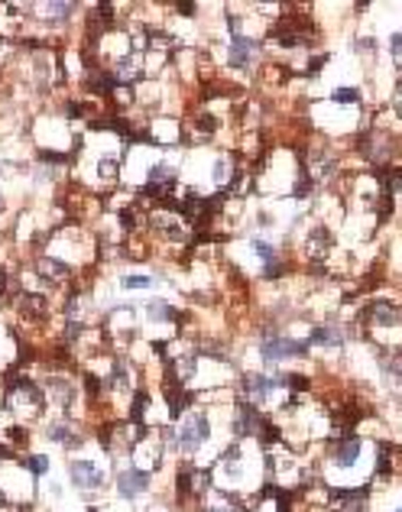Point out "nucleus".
<instances>
[{"label":"nucleus","mask_w":402,"mask_h":512,"mask_svg":"<svg viewBox=\"0 0 402 512\" xmlns=\"http://www.w3.org/2000/svg\"><path fill=\"white\" fill-rule=\"evenodd\" d=\"M324 512H338V509H324Z\"/></svg>","instance_id":"23"},{"label":"nucleus","mask_w":402,"mask_h":512,"mask_svg":"<svg viewBox=\"0 0 402 512\" xmlns=\"http://www.w3.org/2000/svg\"><path fill=\"white\" fill-rule=\"evenodd\" d=\"M68 480H72L75 489H85V493H97V489H104V473L97 470V464L91 461H72L68 464Z\"/></svg>","instance_id":"5"},{"label":"nucleus","mask_w":402,"mask_h":512,"mask_svg":"<svg viewBox=\"0 0 402 512\" xmlns=\"http://www.w3.org/2000/svg\"><path fill=\"white\" fill-rule=\"evenodd\" d=\"M250 247H253V253L260 256V263L263 266H273V263H279L282 260L279 247H273V243L263 240V237H250Z\"/></svg>","instance_id":"13"},{"label":"nucleus","mask_w":402,"mask_h":512,"mask_svg":"<svg viewBox=\"0 0 402 512\" xmlns=\"http://www.w3.org/2000/svg\"><path fill=\"white\" fill-rule=\"evenodd\" d=\"M7 438H10V444H16V448H26V428H20V425H16V428H10L7 432Z\"/></svg>","instance_id":"19"},{"label":"nucleus","mask_w":402,"mask_h":512,"mask_svg":"<svg viewBox=\"0 0 402 512\" xmlns=\"http://www.w3.org/2000/svg\"><path fill=\"white\" fill-rule=\"evenodd\" d=\"M146 321H153V324H169V321H176V324H182L185 315L178 312L172 302H166V298H153V302L146 305Z\"/></svg>","instance_id":"8"},{"label":"nucleus","mask_w":402,"mask_h":512,"mask_svg":"<svg viewBox=\"0 0 402 512\" xmlns=\"http://www.w3.org/2000/svg\"><path fill=\"white\" fill-rule=\"evenodd\" d=\"M46 438L49 441H56V444H62V448H68V451H75V448H81V444H85V438H78V434L72 432V425L65 422H52L46 428Z\"/></svg>","instance_id":"10"},{"label":"nucleus","mask_w":402,"mask_h":512,"mask_svg":"<svg viewBox=\"0 0 402 512\" xmlns=\"http://www.w3.org/2000/svg\"><path fill=\"white\" fill-rule=\"evenodd\" d=\"M36 272H42L46 282H52V279H65L72 269H68V263L56 260V256H39V260H36Z\"/></svg>","instance_id":"12"},{"label":"nucleus","mask_w":402,"mask_h":512,"mask_svg":"<svg viewBox=\"0 0 402 512\" xmlns=\"http://www.w3.org/2000/svg\"><path fill=\"white\" fill-rule=\"evenodd\" d=\"M240 512H257V509H240Z\"/></svg>","instance_id":"22"},{"label":"nucleus","mask_w":402,"mask_h":512,"mask_svg":"<svg viewBox=\"0 0 402 512\" xmlns=\"http://www.w3.org/2000/svg\"><path fill=\"white\" fill-rule=\"evenodd\" d=\"M347 331L341 328V324H315L312 334L305 337L308 347H324V351H341V347H347Z\"/></svg>","instance_id":"7"},{"label":"nucleus","mask_w":402,"mask_h":512,"mask_svg":"<svg viewBox=\"0 0 402 512\" xmlns=\"http://www.w3.org/2000/svg\"><path fill=\"white\" fill-rule=\"evenodd\" d=\"M211 441V418L205 408H192V415L182 422V428H178V451L185 457L198 454L205 444Z\"/></svg>","instance_id":"2"},{"label":"nucleus","mask_w":402,"mask_h":512,"mask_svg":"<svg viewBox=\"0 0 402 512\" xmlns=\"http://www.w3.org/2000/svg\"><path fill=\"white\" fill-rule=\"evenodd\" d=\"M273 389H279V383L269 373H240V396L253 406H263L273 396Z\"/></svg>","instance_id":"4"},{"label":"nucleus","mask_w":402,"mask_h":512,"mask_svg":"<svg viewBox=\"0 0 402 512\" xmlns=\"http://www.w3.org/2000/svg\"><path fill=\"white\" fill-rule=\"evenodd\" d=\"M46 392L52 396V402H56L62 412H68V408L75 406V396H78V389L72 386V379H65V377H52V379H49Z\"/></svg>","instance_id":"9"},{"label":"nucleus","mask_w":402,"mask_h":512,"mask_svg":"<svg viewBox=\"0 0 402 512\" xmlns=\"http://www.w3.org/2000/svg\"><path fill=\"white\" fill-rule=\"evenodd\" d=\"M46 13H49V26H65L68 23V16L75 13V4H46Z\"/></svg>","instance_id":"15"},{"label":"nucleus","mask_w":402,"mask_h":512,"mask_svg":"<svg viewBox=\"0 0 402 512\" xmlns=\"http://www.w3.org/2000/svg\"><path fill=\"white\" fill-rule=\"evenodd\" d=\"M4 503H7V496H4V493H0V506H4Z\"/></svg>","instance_id":"21"},{"label":"nucleus","mask_w":402,"mask_h":512,"mask_svg":"<svg viewBox=\"0 0 402 512\" xmlns=\"http://www.w3.org/2000/svg\"><path fill=\"white\" fill-rule=\"evenodd\" d=\"M331 104L360 111V107H363V88H357V85H341V88L331 91Z\"/></svg>","instance_id":"11"},{"label":"nucleus","mask_w":402,"mask_h":512,"mask_svg":"<svg viewBox=\"0 0 402 512\" xmlns=\"http://www.w3.org/2000/svg\"><path fill=\"white\" fill-rule=\"evenodd\" d=\"M351 46H354V52L360 59H367V62L379 59V39H377V32H370V36H357Z\"/></svg>","instance_id":"14"},{"label":"nucleus","mask_w":402,"mask_h":512,"mask_svg":"<svg viewBox=\"0 0 402 512\" xmlns=\"http://www.w3.org/2000/svg\"><path fill=\"white\" fill-rule=\"evenodd\" d=\"M26 470H30L32 477H46L49 473V457L46 454H30L26 457Z\"/></svg>","instance_id":"17"},{"label":"nucleus","mask_w":402,"mask_h":512,"mask_svg":"<svg viewBox=\"0 0 402 512\" xmlns=\"http://www.w3.org/2000/svg\"><path fill=\"white\" fill-rule=\"evenodd\" d=\"M153 483V473L146 467H121L114 470V489H117V499L123 503H133L137 496H143L146 489Z\"/></svg>","instance_id":"3"},{"label":"nucleus","mask_w":402,"mask_h":512,"mask_svg":"<svg viewBox=\"0 0 402 512\" xmlns=\"http://www.w3.org/2000/svg\"><path fill=\"white\" fill-rule=\"evenodd\" d=\"M257 52H260V42L253 36H247V32H240L227 46V65L237 68V72H247L250 65H253V59H257Z\"/></svg>","instance_id":"6"},{"label":"nucleus","mask_w":402,"mask_h":512,"mask_svg":"<svg viewBox=\"0 0 402 512\" xmlns=\"http://www.w3.org/2000/svg\"><path fill=\"white\" fill-rule=\"evenodd\" d=\"M121 286L127 288V292H140V288H153L156 279L150 276V272H133V276H123Z\"/></svg>","instance_id":"16"},{"label":"nucleus","mask_w":402,"mask_h":512,"mask_svg":"<svg viewBox=\"0 0 402 512\" xmlns=\"http://www.w3.org/2000/svg\"><path fill=\"white\" fill-rule=\"evenodd\" d=\"M308 351L312 347L305 341H296V337L279 334V331L263 334V341H260V357H263L266 367H279V363L296 360V357H308Z\"/></svg>","instance_id":"1"},{"label":"nucleus","mask_w":402,"mask_h":512,"mask_svg":"<svg viewBox=\"0 0 402 512\" xmlns=\"http://www.w3.org/2000/svg\"><path fill=\"white\" fill-rule=\"evenodd\" d=\"M4 211H7V201H4V198H0V214H4Z\"/></svg>","instance_id":"20"},{"label":"nucleus","mask_w":402,"mask_h":512,"mask_svg":"<svg viewBox=\"0 0 402 512\" xmlns=\"http://www.w3.org/2000/svg\"><path fill=\"white\" fill-rule=\"evenodd\" d=\"M389 59H393V65L402 72V30L389 32Z\"/></svg>","instance_id":"18"}]
</instances>
